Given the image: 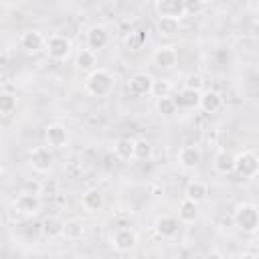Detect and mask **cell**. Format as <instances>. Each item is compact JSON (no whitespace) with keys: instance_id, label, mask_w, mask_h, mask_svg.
<instances>
[{"instance_id":"1","label":"cell","mask_w":259,"mask_h":259,"mask_svg":"<svg viewBox=\"0 0 259 259\" xmlns=\"http://www.w3.org/2000/svg\"><path fill=\"white\" fill-rule=\"evenodd\" d=\"M113 85H115V79H113V75H111L109 71H105V69H95V71H91V73L87 75V79H85V89H87L91 95H95V97H105V95H109V93L113 91Z\"/></svg>"},{"instance_id":"2","label":"cell","mask_w":259,"mask_h":259,"mask_svg":"<svg viewBox=\"0 0 259 259\" xmlns=\"http://www.w3.org/2000/svg\"><path fill=\"white\" fill-rule=\"evenodd\" d=\"M233 221L243 233H257V229H259V208L251 202H243L235 208Z\"/></svg>"},{"instance_id":"3","label":"cell","mask_w":259,"mask_h":259,"mask_svg":"<svg viewBox=\"0 0 259 259\" xmlns=\"http://www.w3.org/2000/svg\"><path fill=\"white\" fill-rule=\"evenodd\" d=\"M235 172L241 178H253L259 174V156L255 152H241L237 156V164H235Z\"/></svg>"},{"instance_id":"4","label":"cell","mask_w":259,"mask_h":259,"mask_svg":"<svg viewBox=\"0 0 259 259\" xmlns=\"http://www.w3.org/2000/svg\"><path fill=\"white\" fill-rule=\"evenodd\" d=\"M47 53L55 61H63L71 53V40L63 34H53L47 38Z\"/></svg>"},{"instance_id":"5","label":"cell","mask_w":259,"mask_h":259,"mask_svg":"<svg viewBox=\"0 0 259 259\" xmlns=\"http://www.w3.org/2000/svg\"><path fill=\"white\" fill-rule=\"evenodd\" d=\"M154 85L156 81L152 79V75L148 73H136L127 79V91L136 97H142V95H148L154 91Z\"/></svg>"},{"instance_id":"6","label":"cell","mask_w":259,"mask_h":259,"mask_svg":"<svg viewBox=\"0 0 259 259\" xmlns=\"http://www.w3.org/2000/svg\"><path fill=\"white\" fill-rule=\"evenodd\" d=\"M55 156L47 146H36L30 152V166L34 172H49L53 168Z\"/></svg>"},{"instance_id":"7","label":"cell","mask_w":259,"mask_h":259,"mask_svg":"<svg viewBox=\"0 0 259 259\" xmlns=\"http://www.w3.org/2000/svg\"><path fill=\"white\" fill-rule=\"evenodd\" d=\"M14 210L24 214V217H32L40 210V198L34 192H22L14 198Z\"/></svg>"},{"instance_id":"8","label":"cell","mask_w":259,"mask_h":259,"mask_svg":"<svg viewBox=\"0 0 259 259\" xmlns=\"http://www.w3.org/2000/svg\"><path fill=\"white\" fill-rule=\"evenodd\" d=\"M111 245H113V249L119 251V253H130V251L136 249L138 237H136V233L130 231V229H117V231L113 233V237H111Z\"/></svg>"},{"instance_id":"9","label":"cell","mask_w":259,"mask_h":259,"mask_svg":"<svg viewBox=\"0 0 259 259\" xmlns=\"http://www.w3.org/2000/svg\"><path fill=\"white\" fill-rule=\"evenodd\" d=\"M156 12L158 16H168V18H182L186 14L184 0H158L156 2Z\"/></svg>"},{"instance_id":"10","label":"cell","mask_w":259,"mask_h":259,"mask_svg":"<svg viewBox=\"0 0 259 259\" xmlns=\"http://www.w3.org/2000/svg\"><path fill=\"white\" fill-rule=\"evenodd\" d=\"M20 47L28 53H38L40 49H47V38L40 34V30H26L20 36Z\"/></svg>"},{"instance_id":"11","label":"cell","mask_w":259,"mask_h":259,"mask_svg":"<svg viewBox=\"0 0 259 259\" xmlns=\"http://www.w3.org/2000/svg\"><path fill=\"white\" fill-rule=\"evenodd\" d=\"M200 91H194V89H180L176 95H174V103L178 109H194L200 105Z\"/></svg>"},{"instance_id":"12","label":"cell","mask_w":259,"mask_h":259,"mask_svg":"<svg viewBox=\"0 0 259 259\" xmlns=\"http://www.w3.org/2000/svg\"><path fill=\"white\" fill-rule=\"evenodd\" d=\"M152 59H154V65H156V67H160V69H170V67L176 65L178 53H176L174 47H160V49L154 51Z\"/></svg>"},{"instance_id":"13","label":"cell","mask_w":259,"mask_h":259,"mask_svg":"<svg viewBox=\"0 0 259 259\" xmlns=\"http://www.w3.org/2000/svg\"><path fill=\"white\" fill-rule=\"evenodd\" d=\"M45 140H47V146H51V148H63L67 144V130H65V125H61V123L47 125Z\"/></svg>"},{"instance_id":"14","label":"cell","mask_w":259,"mask_h":259,"mask_svg":"<svg viewBox=\"0 0 259 259\" xmlns=\"http://www.w3.org/2000/svg\"><path fill=\"white\" fill-rule=\"evenodd\" d=\"M235 164H237V156H233L229 150H219L212 160V166L219 174H231L235 170Z\"/></svg>"},{"instance_id":"15","label":"cell","mask_w":259,"mask_h":259,"mask_svg":"<svg viewBox=\"0 0 259 259\" xmlns=\"http://www.w3.org/2000/svg\"><path fill=\"white\" fill-rule=\"evenodd\" d=\"M200 160H202V154L196 146H182L178 152V164L182 168H194L200 164Z\"/></svg>"},{"instance_id":"16","label":"cell","mask_w":259,"mask_h":259,"mask_svg":"<svg viewBox=\"0 0 259 259\" xmlns=\"http://www.w3.org/2000/svg\"><path fill=\"white\" fill-rule=\"evenodd\" d=\"M63 227H65V221L61 219V217H57V214H49V217H45L42 219V223H40V233L45 235V237H49V239H55V237H61L63 235Z\"/></svg>"},{"instance_id":"17","label":"cell","mask_w":259,"mask_h":259,"mask_svg":"<svg viewBox=\"0 0 259 259\" xmlns=\"http://www.w3.org/2000/svg\"><path fill=\"white\" fill-rule=\"evenodd\" d=\"M107 42H109V32L103 26H91L89 28V32H87V45H89V49L93 53L99 51V49H103Z\"/></svg>"},{"instance_id":"18","label":"cell","mask_w":259,"mask_h":259,"mask_svg":"<svg viewBox=\"0 0 259 259\" xmlns=\"http://www.w3.org/2000/svg\"><path fill=\"white\" fill-rule=\"evenodd\" d=\"M81 204H83V208L89 210V212L99 210V208L103 206V194H101V190H97V188L85 190L83 196H81Z\"/></svg>"},{"instance_id":"19","label":"cell","mask_w":259,"mask_h":259,"mask_svg":"<svg viewBox=\"0 0 259 259\" xmlns=\"http://www.w3.org/2000/svg\"><path fill=\"white\" fill-rule=\"evenodd\" d=\"M184 198H188V200H192V202H202L204 198H206V194H208V188H206V184L204 182H200V180H190L188 184H186V190H184Z\"/></svg>"},{"instance_id":"20","label":"cell","mask_w":259,"mask_h":259,"mask_svg":"<svg viewBox=\"0 0 259 259\" xmlns=\"http://www.w3.org/2000/svg\"><path fill=\"white\" fill-rule=\"evenodd\" d=\"M156 233L160 235V237H174L176 233H178V219H174V217H160L158 221H156Z\"/></svg>"},{"instance_id":"21","label":"cell","mask_w":259,"mask_h":259,"mask_svg":"<svg viewBox=\"0 0 259 259\" xmlns=\"http://www.w3.org/2000/svg\"><path fill=\"white\" fill-rule=\"evenodd\" d=\"M113 150H115V156L119 160H132V158H136V140L121 138V140H117V144L113 146Z\"/></svg>"},{"instance_id":"22","label":"cell","mask_w":259,"mask_h":259,"mask_svg":"<svg viewBox=\"0 0 259 259\" xmlns=\"http://www.w3.org/2000/svg\"><path fill=\"white\" fill-rule=\"evenodd\" d=\"M221 105H223V99H221V95H219L217 91H204V93L200 95V105H198V107H202L206 113L219 111Z\"/></svg>"},{"instance_id":"23","label":"cell","mask_w":259,"mask_h":259,"mask_svg":"<svg viewBox=\"0 0 259 259\" xmlns=\"http://www.w3.org/2000/svg\"><path fill=\"white\" fill-rule=\"evenodd\" d=\"M196 217H198V204L188 200V198H184L178 204V219L182 223H192V221H196Z\"/></svg>"},{"instance_id":"24","label":"cell","mask_w":259,"mask_h":259,"mask_svg":"<svg viewBox=\"0 0 259 259\" xmlns=\"http://www.w3.org/2000/svg\"><path fill=\"white\" fill-rule=\"evenodd\" d=\"M83 233H85L83 223L77 221V219H69V221H65V227H63V235L61 237L67 239V241H77V239L83 237Z\"/></svg>"},{"instance_id":"25","label":"cell","mask_w":259,"mask_h":259,"mask_svg":"<svg viewBox=\"0 0 259 259\" xmlns=\"http://www.w3.org/2000/svg\"><path fill=\"white\" fill-rule=\"evenodd\" d=\"M156 28H158V32H160V34H164V36H172V34H176V32H178V28H180V20H178V18L162 16V18H158Z\"/></svg>"},{"instance_id":"26","label":"cell","mask_w":259,"mask_h":259,"mask_svg":"<svg viewBox=\"0 0 259 259\" xmlns=\"http://www.w3.org/2000/svg\"><path fill=\"white\" fill-rule=\"evenodd\" d=\"M95 63H97V59H95V53H93L91 49H83V51H79V55H77V65H79L81 69L95 71Z\"/></svg>"},{"instance_id":"27","label":"cell","mask_w":259,"mask_h":259,"mask_svg":"<svg viewBox=\"0 0 259 259\" xmlns=\"http://www.w3.org/2000/svg\"><path fill=\"white\" fill-rule=\"evenodd\" d=\"M176 103H174V97H170V95H166V97H158V101H156V111L160 113V115H172V113H176Z\"/></svg>"},{"instance_id":"28","label":"cell","mask_w":259,"mask_h":259,"mask_svg":"<svg viewBox=\"0 0 259 259\" xmlns=\"http://www.w3.org/2000/svg\"><path fill=\"white\" fill-rule=\"evenodd\" d=\"M14 107H16V97L12 93H2L0 95V113L8 115L14 111Z\"/></svg>"},{"instance_id":"29","label":"cell","mask_w":259,"mask_h":259,"mask_svg":"<svg viewBox=\"0 0 259 259\" xmlns=\"http://www.w3.org/2000/svg\"><path fill=\"white\" fill-rule=\"evenodd\" d=\"M152 154V146L146 140H136V158L138 160H146Z\"/></svg>"},{"instance_id":"30","label":"cell","mask_w":259,"mask_h":259,"mask_svg":"<svg viewBox=\"0 0 259 259\" xmlns=\"http://www.w3.org/2000/svg\"><path fill=\"white\" fill-rule=\"evenodd\" d=\"M202 83H204V81H202V77H200V75H196V73H192V75H188V77H186V85H184V87H186V89L200 91V89H202Z\"/></svg>"},{"instance_id":"31","label":"cell","mask_w":259,"mask_h":259,"mask_svg":"<svg viewBox=\"0 0 259 259\" xmlns=\"http://www.w3.org/2000/svg\"><path fill=\"white\" fill-rule=\"evenodd\" d=\"M142 42H144V34H142V32H134V34L127 38V47H130V49H134V51H136V49H140V47H142Z\"/></svg>"},{"instance_id":"32","label":"cell","mask_w":259,"mask_h":259,"mask_svg":"<svg viewBox=\"0 0 259 259\" xmlns=\"http://www.w3.org/2000/svg\"><path fill=\"white\" fill-rule=\"evenodd\" d=\"M202 6H204L202 2H184V8H186V12H198Z\"/></svg>"},{"instance_id":"33","label":"cell","mask_w":259,"mask_h":259,"mask_svg":"<svg viewBox=\"0 0 259 259\" xmlns=\"http://www.w3.org/2000/svg\"><path fill=\"white\" fill-rule=\"evenodd\" d=\"M204 259H225V255H223L221 251L212 249V251H208V253H206V257H204Z\"/></svg>"},{"instance_id":"34","label":"cell","mask_w":259,"mask_h":259,"mask_svg":"<svg viewBox=\"0 0 259 259\" xmlns=\"http://www.w3.org/2000/svg\"><path fill=\"white\" fill-rule=\"evenodd\" d=\"M239 259H259V255H255V253H251V251H245V253L239 255Z\"/></svg>"},{"instance_id":"35","label":"cell","mask_w":259,"mask_h":259,"mask_svg":"<svg viewBox=\"0 0 259 259\" xmlns=\"http://www.w3.org/2000/svg\"><path fill=\"white\" fill-rule=\"evenodd\" d=\"M255 18H257V22H259V6H257V10H255Z\"/></svg>"},{"instance_id":"36","label":"cell","mask_w":259,"mask_h":259,"mask_svg":"<svg viewBox=\"0 0 259 259\" xmlns=\"http://www.w3.org/2000/svg\"><path fill=\"white\" fill-rule=\"evenodd\" d=\"M257 235H259V229H257Z\"/></svg>"}]
</instances>
